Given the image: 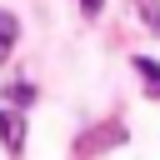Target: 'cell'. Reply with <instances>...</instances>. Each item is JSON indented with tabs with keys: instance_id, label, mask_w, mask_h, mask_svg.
<instances>
[{
	"instance_id": "cell-1",
	"label": "cell",
	"mask_w": 160,
	"mask_h": 160,
	"mask_svg": "<svg viewBox=\"0 0 160 160\" xmlns=\"http://www.w3.org/2000/svg\"><path fill=\"white\" fill-rule=\"evenodd\" d=\"M0 140H5V150H10V155H20V150H25V120H20L15 110H0Z\"/></svg>"
},
{
	"instance_id": "cell-2",
	"label": "cell",
	"mask_w": 160,
	"mask_h": 160,
	"mask_svg": "<svg viewBox=\"0 0 160 160\" xmlns=\"http://www.w3.org/2000/svg\"><path fill=\"white\" fill-rule=\"evenodd\" d=\"M15 40H20V20H15L10 10H0V60H10Z\"/></svg>"
},
{
	"instance_id": "cell-3",
	"label": "cell",
	"mask_w": 160,
	"mask_h": 160,
	"mask_svg": "<svg viewBox=\"0 0 160 160\" xmlns=\"http://www.w3.org/2000/svg\"><path fill=\"white\" fill-rule=\"evenodd\" d=\"M135 70L145 75V90L160 100V65H155V60H145V55H135Z\"/></svg>"
},
{
	"instance_id": "cell-4",
	"label": "cell",
	"mask_w": 160,
	"mask_h": 160,
	"mask_svg": "<svg viewBox=\"0 0 160 160\" xmlns=\"http://www.w3.org/2000/svg\"><path fill=\"white\" fill-rule=\"evenodd\" d=\"M5 100L10 105H30L35 100V85H5Z\"/></svg>"
},
{
	"instance_id": "cell-5",
	"label": "cell",
	"mask_w": 160,
	"mask_h": 160,
	"mask_svg": "<svg viewBox=\"0 0 160 160\" xmlns=\"http://www.w3.org/2000/svg\"><path fill=\"white\" fill-rule=\"evenodd\" d=\"M100 5H105V0H80V10H85V15H100Z\"/></svg>"
}]
</instances>
